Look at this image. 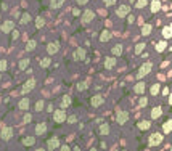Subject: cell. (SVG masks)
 Wrapping results in <instances>:
<instances>
[{"mask_svg":"<svg viewBox=\"0 0 172 151\" xmlns=\"http://www.w3.org/2000/svg\"><path fill=\"white\" fill-rule=\"evenodd\" d=\"M151 69H153V64H151V63H145V64H143L142 68L138 69L137 77H138V79H143L145 76H148V74L151 72Z\"/></svg>","mask_w":172,"mask_h":151,"instance_id":"1","label":"cell"},{"mask_svg":"<svg viewBox=\"0 0 172 151\" xmlns=\"http://www.w3.org/2000/svg\"><path fill=\"white\" fill-rule=\"evenodd\" d=\"M148 141H150V146H158V145L162 143V135L158 134V132H156V134H151Z\"/></svg>","mask_w":172,"mask_h":151,"instance_id":"2","label":"cell"},{"mask_svg":"<svg viewBox=\"0 0 172 151\" xmlns=\"http://www.w3.org/2000/svg\"><path fill=\"white\" fill-rule=\"evenodd\" d=\"M93 18H95V13H93L92 10H85V11L82 13L81 21H82V24H89V23H92Z\"/></svg>","mask_w":172,"mask_h":151,"instance_id":"3","label":"cell"},{"mask_svg":"<svg viewBox=\"0 0 172 151\" xmlns=\"http://www.w3.org/2000/svg\"><path fill=\"white\" fill-rule=\"evenodd\" d=\"M53 119H55L56 124H61V122L66 121V112H64L63 109H56V111L53 112Z\"/></svg>","mask_w":172,"mask_h":151,"instance_id":"4","label":"cell"},{"mask_svg":"<svg viewBox=\"0 0 172 151\" xmlns=\"http://www.w3.org/2000/svg\"><path fill=\"white\" fill-rule=\"evenodd\" d=\"M12 137H13V129H12V127H3L2 132H0V138L5 140V141H8Z\"/></svg>","mask_w":172,"mask_h":151,"instance_id":"5","label":"cell"},{"mask_svg":"<svg viewBox=\"0 0 172 151\" xmlns=\"http://www.w3.org/2000/svg\"><path fill=\"white\" fill-rule=\"evenodd\" d=\"M129 13H130V7H129V5H121V7L116 8V15H118L119 18L127 16Z\"/></svg>","mask_w":172,"mask_h":151,"instance_id":"6","label":"cell"},{"mask_svg":"<svg viewBox=\"0 0 172 151\" xmlns=\"http://www.w3.org/2000/svg\"><path fill=\"white\" fill-rule=\"evenodd\" d=\"M34 87H35V79H29L24 85H23V89H21V93H29L31 90H34Z\"/></svg>","mask_w":172,"mask_h":151,"instance_id":"7","label":"cell"},{"mask_svg":"<svg viewBox=\"0 0 172 151\" xmlns=\"http://www.w3.org/2000/svg\"><path fill=\"white\" fill-rule=\"evenodd\" d=\"M105 103V98L101 97V95H93L92 98H90V105L93 106V108H97V106H101Z\"/></svg>","mask_w":172,"mask_h":151,"instance_id":"8","label":"cell"},{"mask_svg":"<svg viewBox=\"0 0 172 151\" xmlns=\"http://www.w3.org/2000/svg\"><path fill=\"white\" fill-rule=\"evenodd\" d=\"M58 50H60V43L58 42H50L49 45H47V53H49V55L58 53Z\"/></svg>","mask_w":172,"mask_h":151,"instance_id":"9","label":"cell"},{"mask_svg":"<svg viewBox=\"0 0 172 151\" xmlns=\"http://www.w3.org/2000/svg\"><path fill=\"white\" fill-rule=\"evenodd\" d=\"M118 60H116V56H108V58H105V68L106 69H113L114 66H116Z\"/></svg>","mask_w":172,"mask_h":151,"instance_id":"10","label":"cell"},{"mask_svg":"<svg viewBox=\"0 0 172 151\" xmlns=\"http://www.w3.org/2000/svg\"><path fill=\"white\" fill-rule=\"evenodd\" d=\"M127 119H129V112L127 111H119L118 112V117H116L118 124H126Z\"/></svg>","mask_w":172,"mask_h":151,"instance_id":"11","label":"cell"},{"mask_svg":"<svg viewBox=\"0 0 172 151\" xmlns=\"http://www.w3.org/2000/svg\"><path fill=\"white\" fill-rule=\"evenodd\" d=\"M13 29H15V23H13V21H10V20L5 21V23L2 24V32H5V34L12 32Z\"/></svg>","mask_w":172,"mask_h":151,"instance_id":"12","label":"cell"},{"mask_svg":"<svg viewBox=\"0 0 172 151\" xmlns=\"http://www.w3.org/2000/svg\"><path fill=\"white\" fill-rule=\"evenodd\" d=\"M47 148L49 149H56V148H60V140L58 138H50L49 141H47Z\"/></svg>","mask_w":172,"mask_h":151,"instance_id":"13","label":"cell"},{"mask_svg":"<svg viewBox=\"0 0 172 151\" xmlns=\"http://www.w3.org/2000/svg\"><path fill=\"white\" fill-rule=\"evenodd\" d=\"M74 60H77V61H82L85 60V50L84 48H77L74 52Z\"/></svg>","mask_w":172,"mask_h":151,"instance_id":"14","label":"cell"},{"mask_svg":"<svg viewBox=\"0 0 172 151\" xmlns=\"http://www.w3.org/2000/svg\"><path fill=\"white\" fill-rule=\"evenodd\" d=\"M45 132H47V124H45V122H40V124L35 126V134L37 135H44Z\"/></svg>","mask_w":172,"mask_h":151,"instance_id":"15","label":"cell"},{"mask_svg":"<svg viewBox=\"0 0 172 151\" xmlns=\"http://www.w3.org/2000/svg\"><path fill=\"white\" fill-rule=\"evenodd\" d=\"M161 114H162V108L161 106H156V108L151 109V119H159Z\"/></svg>","mask_w":172,"mask_h":151,"instance_id":"16","label":"cell"},{"mask_svg":"<svg viewBox=\"0 0 172 151\" xmlns=\"http://www.w3.org/2000/svg\"><path fill=\"white\" fill-rule=\"evenodd\" d=\"M111 35H113V34H111L108 29H105V31L100 34V42H108V40L111 39Z\"/></svg>","mask_w":172,"mask_h":151,"instance_id":"17","label":"cell"},{"mask_svg":"<svg viewBox=\"0 0 172 151\" xmlns=\"http://www.w3.org/2000/svg\"><path fill=\"white\" fill-rule=\"evenodd\" d=\"M122 52H124V47H122L121 43L114 45V47H113V50H111V53H113L114 56H119V55H122Z\"/></svg>","mask_w":172,"mask_h":151,"instance_id":"18","label":"cell"},{"mask_svg":"<svg viewBox=\"0 0 172 151\" xmlns=\"http://www.w3.org/2000/svg\"><path fill=\"white\" fill-rule=\"evenodd\" d=\"M64 3V0H50V8H53V10H58V8H61Z\"/></svg>","mask_w":172,"mask_h":151,"instance_id":"19","label":"cell"},{"mask_svg":"<svg viewBox=\"0 0 172 151\" xmlns=\"http://www.w3.org/2000/svg\"><path fill=\"white\" fill-rule=\"evenodd\" d=\"M133 92L138 93V95H142V93L145 92V82H138V84H135V87H133Z\"/></svg>","mask_w":172,"mask_h":151,"instance_id":"20","label":"cell"},{"mask_svg":"<svg viewBox=\"0 0 172 151\" xmlns=\"http://www.w3.org/2000/svg\"><path fill=\"white\" fill-rule=\"evenodd\" d=\"M170 130H172V121L169 119L162 124V132H164V134H170Z\"/></svg>","mask_w":172,"mask_h":151,"instance_id":"21","label":"cell"},{"mask_svg":"<svg viewBox=\"0 0 172 151\" xmlns=\"http://www.w3.org/2000/svg\"><path fill=\"white\" fill-rule=\"evenodd\" d=\"M31 20H32V16H31L29 13H23L20 21H21V24H29V23H31Z\"/></svg>","mask_w":172,"mask_h":151,"instance_id":"22","label":"cell"},{"mask_svg":"<svg viewBox=\"0 0 172 151\" xmlns=\"http://www.w3.org/2000/svg\"><path fill=\"white\" fill-rule=\"evenodd\" d=\"M18 106H20V109H27V108H29V98H23L20 103H18Z\"/></svg>","mask_w":172,"mask_h":151,"instance_id":"23","label":"cell"},{"mask_svg":"<svg viewBox=\"0 0 172 151\" xmlns=\"http://www.w3.org/2000/svg\"><path fill=\"white\" fill-rule=\"evenodd\" d=\"M161 10V2L159 0H155V2H151V11L153 13H156V11H159Z\"/></svg>","mask_w":172,"mask_h":151,"instance_id":"24","label":"cell"},{"mask_svg":"<svg viewBox=\"0 0 172 151\" xmlns=\"http://www.w3.org/2000/svg\"><path fill=\"white\" fill-rule=\"evenodd\" d=\"M45 26V20H44V16H37L35 18V27L37 29H40V27Z\"/></svg>","mask_w":172,"mask_h":151,"instance_id":"25","label":"cell"},{"mask_svg":"<svg viewBox=\"0 0 172 151\" xmlns=\"http://www.w3.org/2000/svg\"><path fill=\"white\" fill-rule=\"evenodd\" d=\"M98 134H100V135H108V134H109V126H108V124H101Z\"/></svg>","mask_w":172,"mask_h":151,"instance_id":"26","label":"cell"},{"mask_svg":"<svg viewBox=\"0 0 172 151\" xmlns=\"http://www.w3.org/2000/svg\"><path fill=\"white\" fill-rule=\"evenodd\" d=\"M34 143H35V138H34V137H26V138L23 140V145H24V146H32Z\"/></svg>","mask_w":172,"mask_h":151,"instance_id":"27","label":"cell"},{"mask_svg":"<svg viewBox=\"0 0 172 151\" xmlns=\"http://www.w3.org/2000/svg\"><path fill=\"white\" fill-rule=\"evenodd\" d=\"M155 47H156V52H159V53H161V52H164V50H166L167 42H164V40H162V42H158Z\"/></svg>","mask_w":172,"mask_h":151,"instance_id":"28","label":"cell"},{"mask_svg":"<svg viewBox=\"0 0 172 151\" xmlns=\"http://www.w3.org/2000/svg\"><path fill=\"white\" fill-rule=\"evenodd\" d=\"M170 35H172V29H170V26H166L164 29H162V37H164V39H170Z\"/></svg>","mask_w":172,"mask_h":151,"instance_id":"29","label":"cell"},{"mask_svg":"<svg viewBox=\"0 0 172 151\" xmlns=\"http://www.w3.org/2000/svg\"><path fill=\"white\" fill-rule=\"evenodd\" d=\"M150 126H151L150 121H142V122H138V129H142V130H148Z\"/></svg>","mask_w":172,"mask_h":151,"instance_id":"30","label":"cell"},{"mask_svg":"<svg viewBox=\"0 0 172 151\" xmlns=\"http://www.w3.org/2000/svg\"><path fill=\"white\" fill-rule=\"evenodd\" d=\"M35 47H37V42L32 39V40H29V42H27V45H26V50H27V52H32V50H35Z\"/></svg>","mask_w":172,"mask_h":151,"instance_id":"31","label":"cell"},{"mask_svg":"<svg viewBox=\"0 0 172 151\" xmlns=\"http://www.w3.org/2000/svg\"><path fill=\"white\" fill-rule=\"evenodd\" d=\"M151 31H153V27H151L150 24H145V26L142 27V34H143V35H150Z\"/></svg>","mask_w":172,"mask_h":151,"instance_id":"32","label":"cell"},{"mask_svg":"<svg viewBox=\"0 0 172 151\" xmlns=\"http://www.w3.org/2000/svg\"><path fill=\"white\" fill-rule=\"evenodd\" d=\"M50 63H52L50 56H45V58L40 61V66H42V68H49V66H50Z\"/></svg>","mask_w":172,"mask_h":151,"instance_id":"33","label":"cell"},{"mask_svg":"<svg viewBox=\"0 0 172 151\" xmlns=\"http://www.w3.org/2000/svg\"><path fill=\"white\" fill-rule=\"evenodd\" d=\"M87 87H89V82H85V80H82V82H79L77 84V90H87Z\"/></svg>","mask_w":172,"mask_h":151,"instance_id":"34","label":"cell"},{"mask_svg":"<svg viewBox=\"0 0 172 151\" xmlns=\"http://www.w3.org/2000/svg\"><path fill=\"white\" fill-rule=\"evenodd\" d=\"M143 50H145V43H143V42H142V43H137V45H135V53H137V55H140V53H142Z\"/></svg>","mask_w":172,"mask_h":151,"instance_id":"35","label":"cell"},{"mask_svg":"<svg viewBox=\"0 0 172 151\" xmlns=\"http://www.w3.org/2000/svg\"><path fill=\"white\" fill-rule=\"evenodd\" d=\"M18 66H20V69H23V71L27 69V66H29V60H21Z\"/></svg>","mask_w":172,"mask_h":151,"instance_id":"36","label":"cell"},{"mask_svg":"<svg viewBox=\"0 0 172 151\" xmlns=\"http://www.w3.org/2000/svg\"><path fill=\"white\" fill-rule=\"evenodd\" d=\"M159 89H161V87H159V84H155V85H151V95H155V97H156L158 93H159Z\"/></svg>","mask_w":172,"mask_h":151,"instance_id":"37","label":"cell"},{"mask_svg":"<svg viewBox=\"0 0 172 151\" xmlns=\"http://www.w3.org/2000/svg\"><path fill=\"white\" fill-rule=\"evenodd\" d=\"M69 105H71V97L64 95V97H63V101H61V106H69Z\"/></svg>","mask_w":172,"mask_h":151,"instance_id":"38","label":"cell"},{"mask_svg":"<svg viewBox=\"0 0 172 151\" xmlns=\"http://www.w3.org/2000/svg\"><path fill=\"white\" fill-rule=\"evenodd\" d=\"M44 106H45V103H44L42 100H39V101L35 103V111H37V112H40V111L44 109Z\"/></svg>","mask_w":172,"mask_h":151,"instance_id":"39","label":"cell"},{"mask_svg":"<svg viewBox=\"0 0 172 151\" xmlns=\"http://www.w3.org/2000/svg\"><path fill=\"white\" fill-rule=\"evenodd\" d=\"M146 5H148L146 0H137V3H135L137 8H143V7H146Z\"/></svg>","mask_w":172,"mask_h":151,"instance_id":"40","label":"cell"},{"mask_svg":"<svg viewBox=\"0 0 172 151\" xmlns=\"http://www.w3.org/2000/svg\"><path fill=\"white\" fill-rule=\"evenodd\" d=\"M7 69V60H0V71Z\"/></svg>","mask_w":172,"mask_h":151,"instance_id":"41","label":"cell"},{"mask_svg":"<svg viewBox=\"0 0 172 151\" xmlns=\"http://www.w3.org/2000/svg\"><path fill=\"white\" fill-rule=\"evenodd\" d=\"M18 37H20V32H18L16 29H13V31H12V39L15 40V39H18Z\"/></svg>","mask_w":172,"mask_h":151,"instance_id":"42","label":"cell"},{"mask_svg":"<svg viewBox=\"0 0 172 151\" xmlns=\"http://www.w3.org/2000/svg\"><path fill=\"white\" fill-rule=\"evenodd\" d=\"M146 103H148V100H146L145 97L140 98V106H146Z\"/></svg>","mask_w":172,"mask_h":151,"instance_id":"43","label":"cell"},{"mask_svg":"<svg viewBox=\"0 0 172 151\" xmlns=\"http://www.w3.org/2000/svg\"><path fill=\"white\" fill-rule=\"evenodd\" d=\"M114 3H116V0H105V5H108V7H113Z\"/></svg>","mask_w":172,"mask_h":151,"instance_id":"44","label":"cell"},{"mask_svg":"<svg viewBox=\"0 0 172 151\" xmlns=\"http://www.w3.org/2000/svg\"><path fill=\"white\" fill-rule=\"evenodd\" d=\"M76 121H77V117H76V116H69V117H68V122H69V124H74Z\"/></svg>","mask_w":172,"mask_h":151,"instance_id":"45","label":"cell"},{"mask_svg":"<svg viewBox=\"0 0 172 151\" xmlns=\"http://www.w3.org/2000/svg\"><path fill=\"white\" fill-rule=\"evenodd\" d=\"M23 119H24V122H31V119H32V116H31V114H26V116H24Z\"/></svg>","mask_w":172,"mask_h":151,"instance_id":"46","label":"cell"},{"mask_svg":"<svg viewBox=\"0 0 172 151\" xmlns=\"http://www.w3.org/2000/svg\"><path fill=\"white\" fill-rule=\"evenodd\" d=\"M127 16H129V15H127ZM127 21H129V24H130V23H133V21H135V18H133V16L130 15V16L127 18Z\"/></svg>","mask_w":172,"mask_h":151,"instance_id":"47","label":"cell"},{"mask_svg":"<svg viewBox=\"0 0 172 151\" xmlns=\"http://www.w3.org/2000/svg\"><path fill=\"white\" fill-rule=\"evenodd\" d=\"M76 2H77L79 5H85V3H87V2H89V0H76Z\"/></svg>","mask_w":172,"mask_h":151,"instance_id":"48","label":"cell"},{"mask_svg":"<svg viewBox=\"0 0 172 151\" xmlns=\"http://www.w3.org/2000/svg\"><path fill=\"white\" fill-rule=\"evenodd\" d=\"M72 15L74 16H79V10H77V8H74V10H72Z\"/></svg>","mask_w":172,"mask_h":151,"instance_id":"49","label":"cell"},{"mask_svg":"<svg viewBox=\"0 0 172 151\" xmlns=\"http://www.w3.org/2000/svg\"><path fill=\"white\" fill-rule=\"evenodd\" d=\"M0 79H2V77H0Z\"/></svg>","mask_w":172,"mask_h":151,"instance_id":"50","label":"cell"}]
</instances>
